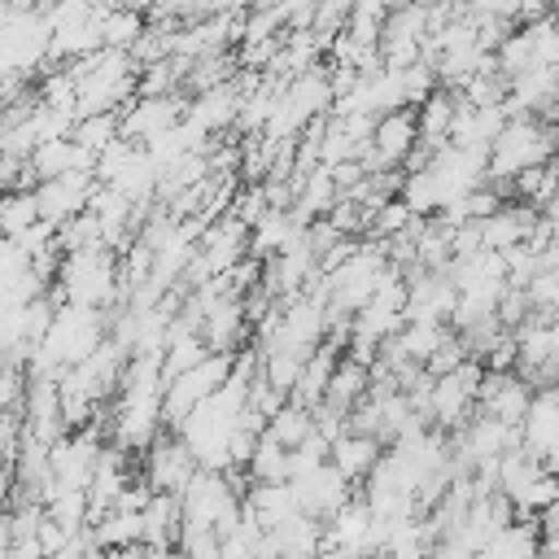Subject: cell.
I'll use <instances>...</instances> for the list:
<instances>
[{"instance_id": "cell-1", "label": "cell", "mask_w": 559, "mask_h": 559, "mask_svg": "<svg viewBox=\"0 0 559 559\" xmlns=\"http://www.w3.org/2000/svg\"><path fill=\"white\" fill-rule=\"evenodd\" d=\"M555 153H559V131L546 127L537 114H520V118H507L502 131L493 135V144L485 153V175L515 179L528 166H546Z\"/></svg>"}, {"instance_id": "cell-2", "label": "cell", "mask_w": 559, "mask_h": 559, "mask_svg": "<svg viewBox=\"0 0 559 559\" xmlns=\"http://www.w3.org/2000/svg\"><path fill=\"white\" fill-rule=\"evenodd\" d=\"M197 472V459L188 450V441L175 432H157L148 445H144V485L157 489V493H179L188 485V476Z\"/></svg>"}, {"instance_id": "cell-3", "label": "cell", "mask_w": 559, "mask_h": 559, "mask_svg": "<svg viewBox=\"0 0 559 559\" xmlns=\"http://www.w3.org/2000/svg\"><path fill=\"white\" fill-rule=\"evenodd\" d=\"M288 485H293V502H297V511H306V515H314V520H328L336 507H345V502L358 493L332 463H319V467L293 476Z\"/></svg>"}, {"instance_id": "cell-4", "label": "cell", "mask_w": 559, "mask_h": 559, "mask_svg": "<svg viewBox=\"0 0 559 559\" xmlns=\"http://www.w3.org/2000/svg\"><path fill=\"white\" fill-rule=\"evenodd\" d=\"M537 218H542V210H533V205H524V201H502L489 218H480V223H476L480 249L507 253V249L524 245V240H528V231L537 227Z\"/></svg>"}, {"instance_id": "cell-5", "label": "cell", "mask_w": 559, "mask_h": 559, "mask_svg": "<svg viewBox=\"0 0 559 559\" xmlns=\"http://www.w3.org/2000/svg\"><path fill=\"white\" fill-rule=\"evenodd\" d=\"M384 454V441L380 437H371V432H354V428H345L336 441H332V450H328V463L358 489L362 480H367V472L376 467V459Z\"/></svg>"}, {"instance_id": "cell-6", "label": "cell", "mask_w": 559, "mask_h": 559, "mask_svg": "<svg viewBox=\"0 0 559 559\" xmlns=\"http://www.w3.org/2000/svg\"><path fill=\"white\" fill-rule=\"evenodd\" d=\"M537 550H542V528H537V520H533V515H515L511 524H502V528L480 546L476 559H533Z\"/></svg>"}, {"instance_id": "cell-7", "label": "cell", "mask_w": 559, "mask_h": 559, "mask_svg": "<svg viewBox=\"0 0 559 559\" xmlns=\"http://www.w3.org/2000/svg\"><path fill=\"white\" fill-rule=\"evenodd\" d=\"M555 192H559V179H555L550 162L546 166H528V170H520L511 179V197L524 201V205H533V210H546L555 201Z\"/></svg>"}, {"instance_id": "cell-8", "label": "cell", "mask_w": 559, "mask_h": 559, "mask_svg": "<svg viewBox=\"0 0 559 559\" xmlns=\"http://www.w3.org/2000/svg\"><path fill=\"white\" fill-rule=\"evenodd\" d=\"M266 432H271L284 450H293V445H301V441L314 432V411H306V406H297V402H284V406L266 419Z\"/></svg>"}, {"instance_id": "cell-9", "label": "cell", "mask_w": 559, "mask_h": 559, "mask_svg": "<svg viewBox=\"0 0 559 559\" xmlns=\"http://www.w3.org/2000/svg\"><path fill=\"white\" fill-rule=\"evenodd\" d=\"M533 520H537V528H542V533H559V498H555V502H546Z\"/></svg>"}, {"instance_id": "cell-10", "label": "cell", "mask_w": 559, "mask_h": 559, "mask_svg": "<svg viewBox=\"0 0 559 559\" xmlns=\"http://www.w3.org/2000/svg\"><path fill=\"white\" fill-rule=\"evenodd\" d=\"M542 555L546 559H559V533H542Z\"/></svg>"}]
</instances>
